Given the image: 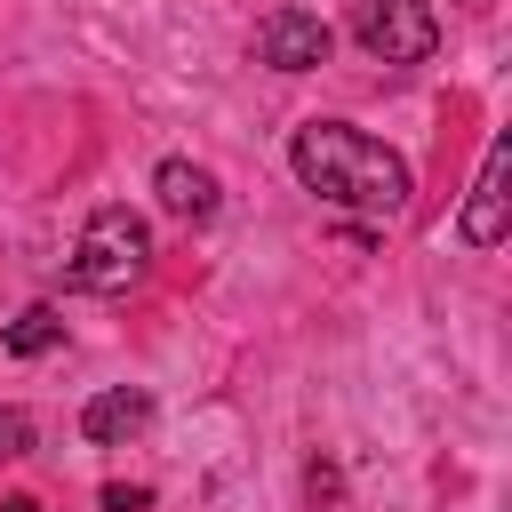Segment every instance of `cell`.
Wrapping results in <instances>:
<instances>
[{"label": "cell", "instance_id": "10", "mask_svg": "<svg viewBox=\"0 0 512 512\" xmlns=\"http://www.w3.org/2000/svg\"><path fill=\"white\" fill-rule=\"evenodd\" d=\"M136 504H152V488H120V480L104 488V512H136Z\"/></svg>", "mask_w": 512, "mask_h": 512}, {"label": "cell", "instance_id": "1", "mask_svg": "<svg viewBox=\"0 0 512 512\" xmlns=\"http://www.w3.org/2000/svg\"><path fill=\"white\" fill-rule=\"evenodd\" d=\"M288 168L304 192H320L328 208H360V216H400L408 208V160L344 120H304L288 144Z\"/></svg>", "mask_w": 512, "mask_h": 512}, {"label": "cell", "instance_id": "3", "mask_svg": "<svg viewBox=\"0 0 512 512\" xmlns=\"http://www.w3.org/2000/svg\"><path fill=\"white\" fill-rule=\"evenodd\" d=\"M352 40L376 56V64H424L440 48V24L424 0H360L352 8Z\"/></svg>", "mask_w": 512, "mask_h": 512}, {"label": "cell", "instance_id": "7", "mask_svg": "<svg viewBox=\"0 0 512 512\" xmlns=\"http://www.w3.org/2000/svg\"><path fill=\"white\" fill-rule=\"evenodd\" d=\"M152 192H160V208H168V216H192V224L216 208V176H208V168H192V160H160Z\"/></svg>", "mask_w": 512, "mask_h": 512}, {"label": "cell", "instance_id": "9", "mask_svg": "<svg viewBox=\"0 0 512 512\" xmlns=\"http://www.w3.org/2000/svg\"><path fill=\"white\" fill-rule=\"evenodd\" d=\"M24 448H32V416H24V408H0V464L24 456Z\"/></svg>", "mask_w": 512, "mask_h": 512}, {"label": "cell", "instance_id": "11", "mask_svg": "<svg viewBox=\"0 0 512 512\" xmlns=\"http://www.w3.org/2000/svg\"><path fill=\"white\" fill-rule=\"evenodd\" d=\"M0 512H40V504H32V496H16V504H0Z\"/></svg>", "mask_w": 512, "mask_h": 512}, {"label": "cell", "instance_id": "8", "mask_svg": "<svg viewBox=\"0 0 512 512\" xmlns=\"http://www.w3.org/2000/svg\"><path fill=\"white\" fill-rule=\"evenodd\" d=\"M56 344H64V320H56L48 304H32V312L8 320V352H16V360H40V352H56Z\"/></svg>", "mask_w": 512, "mask_h": 512}, {"label": "cell", "instance_id": "4", "mask_svg": "<svg viewBox=\"0 0 512 512\" xmlns=\"http://www.w3.org/2000/svg\"><path fill=\"white\" fill-rule=\"evenodd\" d=\"M328 24L312 16V8H272L264 24H256V64H272V72H312V64H328Z\"/></svg>", "mask_w": 512, "mask_h": 512}, {"label": "cell", "instance_id": "5", "mask_svg": "<svg viewBox=\"0 0 512 512\" xmlns=\"http://www.w3.org/2000/svg\"><path fill=\"white\" fill-rule=\"evenodd\" d=\"M456 232H464L472 248H496V240H504V136L488 144V160H480V184H472V200H464Z\"/></svg>", "mask_w": 512, "mask_h": 512}, {"label": "cell", "instance_id": "2", "mask_svg": "<svg viewBox=\"0 0 512 512\" xmlns=\"http://www.w3.org/2000/svg\"><path fill=\"white\" fill-rule=\"evenodd\" d=\"M144 264H152V232H144V216L120 208V200H104V208L80 224L72 288H88V296H128V288L144 280Z\"/></svg>", "mask_w": 512, "mask_h": 512}, {"label": "cell", "instance_id": "6", "mask_svg": "<svg viewBox=\"0 0 512 512\" xmlns=\"http://www.w3.org/2000/svg\"><path fill=\"white\" fill-rule=\"evenodd\" d=\"M144 424H152V400H144V392H128V384H120V392H96V400L80 408V432H88L96 448H120V440H136Z\"/></svg>", "mask_w": 512, "mask_h": 512}]
</instances>
